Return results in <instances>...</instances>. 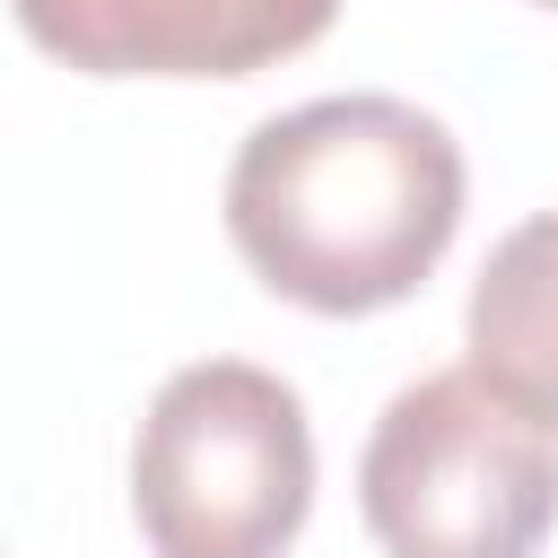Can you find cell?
Segmentation results:
<instances>
[{
	"label": "cell",
	"mask_w": 558,
	"mask_h": 558,
	"mask_svg": "<svg viewBox=\"0 0 558 558\" xmlns=\"http://www.w3.org/2000/svg\"><path fill=\"white\" fill-rule=\"evenodd\" d=\"M462 227V148L401 96H314L270 113L227 166V235L305 314L401 305Z\"/></svg>",
	"instance_id": "1"
},
{
	"label": "cell",
	"mask_w": 558,
	"mask_h": 558,
	"mask_svg": "<svg viewBox=\"0 0 558 558\" xmlns=\"http://www.w3.org/2000/svg\"><path fill=\"white\" fill-rule=\"evenodd\" d=\"M357 514L384 558H541L558 436L480 366L401 384L357 453Z\"/></svg>",
	"instance_id": "2"
},
{
	"label": "cell",
	"mask_w": 558,
	"mask_h": 558,
	"mask_svg": "<svg viewBox=\"0 0 558 558\" xmlns=\"http://www.w3.org/2000/svg\"><path fill=\"white\" fill-rule=\"evenodd\" d=\"M314 506V427L296 384L201 357L157 384L131 445V514L157 558H279Z\"/></svg>",
	"instance_id": "3"
},
{
	"label": "cell",
	"mask_w": 558,
	"mask_h": 558,
	"mask_svg": "<svg viewBox=\"0 0 558 558\" xmlns=\"http://www.w3.org/2000/svg\"><path fill=\"white\" fill-rule=\"evenodd\" d=\"M26 44L96 78H244L305 52L340 0H9Z\"/></svg>",
	"instance_id": "4"
},
{
	"label": "cell",
	"mask_w": 558,
	"mask_h": 558,
	"mask_svg": "<svg viewBox=\"0 0 558 558\" xmlns=\"http://www.w3.org/2000/svg\"><path fill=\"white\" fill-rule=\"evenodd\" d=\"M462 331H471V366L558 427V209L497 235V253L471 279Z\"/></svg>",
	"instance_id": "5"
},
{
	"label": "cell",
	"mask_w": 558,
	"mask_h": 558,
	"mask_svg": "<svg viewBox=\"0 0 558 558\" xmlns=\"http://www.w3.org/2000/svg\"><path fill=\"white\" fill-rule=\"evenodd\" d=\"M541 9H558V0H541Z\"/></svg>",
	"instance_id": "6"
}]
</instances>
